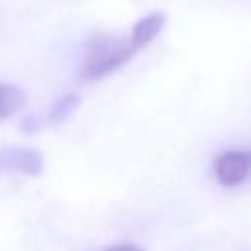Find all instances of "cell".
<instances>
[{
	"label": "cell",
	"mask_w": 251,
	"mask_h": 251,
	"mask_svg": "<svg viewBox=\"0 0 251 251\" xmlns=\"http://www.w3.org/2000/svg\"><path fill=\"white\" fill-rule=\"evenodd\" d=\"M135 53L137 49L131 45L129 37L127 41H122L110 35H98L86 47L80 75L86 80H98L127 65L135 57Z\"/></svg>",
	"instance_id": "1"
},
{
	"label": "cell",
	"mask_w": 251,
	"mask_h": 251,
	"mask_svg": "<svg viewBox=\"0 0 251 251\" xmlns=\"http://www.w3.org/2000/svg\"><path fill=\"white\" fill-rule=\"evenodd\" d=\"M214 173L222 186L233 188L251 176V149L224 151L214 161Z\"/></svg>",
	"instance_id": "2"
},
{
	"label": "cell",
	"mask_w": 251,
	"mask_h": 251,
	"mask_svg": "<svg viewBox=\"0 0 251 251\" xmlns=\"http://www.w3.org/2000/svg\"><path fill=\"white\" fill-rule=\"evenodd\" d=\"M78 104H80V98H78L76 94L69 92V94L61 96V98L51 106V110H49L45 116H35V118H27V120H24V122H22V129L29 133V131L39 129L41 126H47V124H59V122L67 120V118L78 108Z\"/></svg>",
	"instance_id": "3"
},
{
	"label": "cell",
	"mask_w": 251,
	"mask_h": 251,
	"mask_svg": "<svg viewBox=\"0 0 251 251\" xmlns=\"http://www.w3.org/2000/svg\"><path fill=\"white\" fill-rule=\"evenodd\" d=\"M165 22H167V18H165L163 12H151V14L143 16L141 20H137V22L133 24V27H131V31H129V41H131V45L137 49V53H139L141 49H145V47L163 31Z\"/></svg>",
	"instance_id": "4"
},
{
	"label": "cell",
	"mask_w": 251,
	"mask_h": 251,
	"mask_svg": "<svg viewBox=\"0 0 251 251\" xmlns=\"http://www.w3.org/2000/svg\"><path fill=\"white\" fill-rule=\"evenodd\" d=\"M2 163L10 171H20L27 176H35L43 171V155L31 147L10 149L6 155H2Z\"/></svg>",
	"instance_id": "5"
},
{
	"label": "cell",
	"mask_w": 251,
	"mask_h": 251,
	"mask_svg": "<svg viewBox=\"0 0 251 251\" xmlns=\"http://www.w3.org/2000/svg\"><path fill=\"white\" fill-rule=\"evenodd\" d=\"M27 98L20 86L14 84H0V120L20 112L25 106Z\"/></svg>",
	"instance_id": "6"
},
{
	"label": "cell",
	"mask_w": 251,
	"mask_h": 251,
	"mask_svg": "<svg viewBox=\"0 0 251 251\" xmlns=\"http://www.w3.org/2000/svg\"><path fill=\"white\" fill-rule=\"evenodd\" d=\"M102 251H145V249L135 245V243H116V245H110Z\"/></svg>",
	"instance_id": "7"
}]
</instances>
